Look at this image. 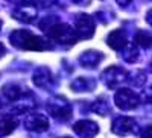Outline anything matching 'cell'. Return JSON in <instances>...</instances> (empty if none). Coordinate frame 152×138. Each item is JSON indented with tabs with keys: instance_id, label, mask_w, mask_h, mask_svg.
I'll return each instance as SVG.
<instances>
[{
	"instance_id": "obj_1",
	"label": "cell",
	"mask_w": 152,
	"mask_h": 138,
	"mask_svg": "<svg viewBox=\"0 0 152 138\" xmlns=\"http://www.w3.org/2000/svg\"><path fill=\"white\" fill-rule=\"evenodd\" d=\"M9 41L15 49L20 50H32V52H46L53 47V44L50 43L47 38L38 36L31 31L26 29H17L9 35Z\"/></svg>"
},
{
	"instance_id": "obj_2",
	"label": "cell",
	"mask_w": 152,
	"mask_h": 138,
	"mask_svg": "<svg viewBox=\"0 0 152 138\" xmlns=\"http://www.w3.org/2000/svg\"><path fill=\"white\" fill-rule=\"evenodd\" d=\"M44 33L47 35V40L50 43H56L61 46H73L78 43V35H76L73 26L61 21H55L52 26H49Z\"/></svg>"
},
{
	"instance_id": "obj_3",
	"label": "cell",
	"mask_w": 152,
	"mask_h": 138,
	"mask_svg": "<svg viewBox=\"0 0 152 138\" xmlns=\"http://www.w3.org/2000/svg\"><path fill=\"white\" fill-rule=\"evenodd\" d=\"M114 103L117 108L128 111V109H134L142 103V99L137 93H134L131 88H120L114 94Z\"/></svg>"
},
{
	"instance_id": "obj_4",
	"label": "cell",
	"mask_w": 152,
	"mask_h": 138,
	"mask_svg": "<svg viewBox=\"0 0 152 138\" xmlns=\"http://www.w3.org/2000/svg\"><path fill=\"white\" fill-rule=\"evenodd\" d=\"M75 32L78 35V40H90L94 35L96 23L91 15L88 14H79L75 18Z\"/></svg>"
},
{
	"instance_id": "obj_5",
	"label": "cell",
	"mask_w": 152,
	"mask_h": 138,
	"mask_svg": "<svg viewBox=\"0 0 152 138\" xmlns=\"http://www.w3.org/2000/svg\"><path fill=\"white\" fill-rule=\"evenodd\" d=\"M49 114L58 118V120H70L72 118V106L66 99L62 97H53L47 103Z\"/></svg>"
},
{
	"instance_id": "obj_6",
	"label": "cell",
	"mask_w": 152,
	"mask_h": 138,
	"mask_svg": "<svg viewBox=\"0 0 152 138\" xmlns=\"http://www.w3.org/2000/svg\"><path fill=\"white\" fill-rule=\"evenodd\" d=\"M111 131L119 135V137H126V135H134L138 132V124L132 117L120 115L116 117L111 124Z\"/></svg>"
},
{
	"instance_id": "obj_7",
	"label": "cell",
	"mask_w": 152,
	"mask_h": 138,
	"mask_svg": "<svg viewBox=\"0 0 152 138\" xmlns=\"http://www.w3.org/2000/svg\"><path fill=\"white\" fill-rule=\"evenodd\" d=\"M102 82L108 86V88H117V86L123 85L128 82V73L120 67H108L102 73Z\"/></svg>"
},
{
	"instance_id": "obj_8",
	"label": "cell",
	"mask_w": 152,
	"mask_h": 138,
	"mask_svg": "<svg viewBox=\"0 0 152 138\" xmlns=\"http://www.w3.org/2000/svg\"><path fill=\"white\" fill-rule=\"evenodd\" d=\"M72 129L79 138H94L99 132L97 123L93 120H79L73 124Z\"/></svg>"
},
{
	"instance_id": "obj_9",
	"label": "cell",
	"mask_w": 152,
	"mask_h": 138,
	"mask_svg": "<svg viewBox=\"0 0 152 138\" xmlns=\"http://www.w3.org/2000/svg\"><path fill=\"white\" fill-rule=\"evenodd\" d=\"M24 128L31 132H46L49 129V118L44 114L34 112L24 120Z\"/></svg>"
},
{
	"instance_id": "obj_10",
	"label": "cell",
	"mask_w": 152,
	"mask_h": 138,
	"mask_svg": "<svg viewBox=\"0 0 152 138\" xmlns=\"http://www.w3.org/2000/svg\"><path fill=\"white\" fill-rule=\"evenodd\" d=\"M38 15L37 6L32 3H20L17 9L12 12V17L21 23H32Z\"/></svg>"
},
{
	"instance_id": "obj_11",
	"label": "cell",
	"mask_w": 152,
	"mask_h": 138,
	"mask_svg": "<svg viewBox=\"0 0 152 138\" xmlns=\"http://www.w3.org/2000/svg\"><path fill=\"white\" fill-rule=\"evenodd\" d=\"M104 59V53H100L99 50L88 49L79 56V64L84 68H96Z\"/></svg>"
},
{
	"instance_id": "obj_12",
	"label": "cell",
	"mask_w": 152,
	"mask_h": 138,
	"mask_svg": "<svg viewBox=\"0 0 152 138\" xmlns=\"http://www.w3.org/2000/svg\"><path fill=\"white\" fill-rule=\"evenodd\" d=\"M107 44L113 50L122 52V50L128 46V36H126V32L123 29H116V31L110 32V35L107 36Z\"/></svg>"
},
{
	"instance_id": "obj_13",
	"label": "cell",
	"mask_w": 152,
	"mask_h": 138,
	"mask_svg": "<svg viewBox=\"0 0 152 138\" xmlns=\"http://www.w3.org/2000/svg\"><path fill=\"white\" fill-rule=\"evenodd\" d=\"M96 86V81L91 78H76L72 84L70 88L75 93H87V91H93Z\"/></svg>"
},
{
	"instance_id": "obj_14",
	"label": "cell",
	"mask_w": 152,
	"mask_h": 138,
	"mask_svg": "<svg viewBox=\"0 0 152 138\" xmlns=\"http://www.w3.org/2000/svg\"><path fill=\"white\" fill-rule=\"evenodd\" d=\"M2 94L6 97L8 102H17L18 99H21L24 94L21 85H17V84H9V85H5L2 88Z\"/></svg>"
},
{
	"instance_id": "obj_15",
	"label": "cell",
	"mask_w": 152,
	"mask_h": 138,
	"mask_svg": "<svg viewBox=\"0 0 152 138\" xmlns=\"http://www.w3.org/2000/svg\"><path fill=\"white\" fill-rule=\"evenodd\" d=\"M34 82H35V85L41 86V88H47L52 84V73L46 67L37 68V71L34 73Z\"/></svg>"
},
{
	"instance_id": "obj_16",
	"label": "cell",
	"mask_w": 152,
	"mask_h": 138,
	"mask_svg": "<svg viewBox=\"0 0 152 138\" xmlns=\"http://www.w3.org/2000/svg\"><path fill=\"white\" fill-rule=\"evenodd\" d=\"M15 105L11 108L12 114H23L26 111H31L34 108V99H31L28 94H24L21 99H18L17 102H14Z\"/></svg>"
},
{
	"instance_id": "obj_17",
	"label": "cell",
	"mask_w": 152,
	"mask_h": 138,
	"mask_svg": "<svg viewBox=\"0 0 152 138\" xmlns=\"http://www.w3.org/2000/svg\"><path fill=\"white\" fill-rule=\"evenodd\" d=\"M151 43H152V36L148 31H137L135 35H134V46L138 49H148L151 47Z\"/></svg>"
},
{
	"instance_id": "obj_18",
	"label": "cell",
	"mask_w": 152,
	"mask_h": 138,
	"mask_svg": "<svg viewBox=\"0 0 152 138\" xmlns=\"http://www.w3.org/2000/svg\"><path fill=\"white\" fill-rule=\"evenodd\" d=\"M122 56L126 62H131V64H134V62H137L138 59H140V52H138V49L134 46V44H129L126 46L123 50H122Z\"/></svg>"
},
{
	"instance_id": "obj_19",
	"label": "cell",
	"mask_w": 152,
	"mask_h": 138,
	"mask_svg": "<svg viewBox=\"0 0 152 138\" xmlns=\"http://www.w3.org/2000/svg\"><path fill=\"white\" fill-rule=\"evenodd\" d=\"M15 128H17V123L12 118H9V117L2 118V120H0V138L9 135L11 132H14Z\"/></svg>"
},
{
	"instance_id": "obj_20",
	"label": "cell",
	"mask_w": 152,
	"mask_h": 138,
	"mask_svg": "<svg viewBox=\"0 0 152 138\" xmlns=\"http://www.w3.org/2000/svg\"><path fill=\"white\" fill-rule=\"evenodd\" d=\"M91 111L96 112V114H99V115L105 117V115H108V112H110V106H108V103H107V100L97 99L96 102L91 103Z\"/></svg>"
},
{
	"instance_id": "obj_21",
	"label": "cell",
	"mask_w": 152,
	"mask_h": 138,
	"mask_svg": "<svg viewBox=\"0 0 152 138\" xmlns=\"http://www.w3.org/2000/svg\"><path fill=\"white\" fill-rule=\"evenodd\" d=\"M146 81V74L145 71H137V73H132V74H128V82H131V85H135V86H142Z\"/></svg>"
},
{
	"instance_id": "obj_22",
	"label": "cell",
	"mask_w": 152,
	"mask_h": 138,
	"mask_svg": "<svg viewBox=\"0 0 152 138\" xmlns=\"http://www.w3.org/2000/svg\"><path fill=\"white\" fill-rule=\"evenodd\" d=\"M143 138H151V126H146L145 134H143Z\"/></svg>"
},
{
	"instance_id": "obj_23",
	"label": "cell",
	"mask_w": 152,
	"mask_h": 138,
	"mask_svg": "<svg viewBox=\"0 0 152 138\" xmlns=\"http://www.w3.org/2000/svg\"><path fill=\"white\" fill-rule=\"evenodd\" d=\"M5 52H6V50H5V47H3V44H2V43H0V58H2V56L5 55Z\"/></svg>"
},
{
	"instance_id": "obj_24",
	"label": "cell",
	"mask_w": 152,
	"mask_h": 138,
	"mask_svg": "<svg viewBox=\"0 0 152 138\" xmlns=\"http://www.w3.org/2000/svg\"><path fill=\"white\" fill-rule=\"evenodd\" d=\"M3 103H5V102H3L2 99H0V108H3Z\"/></svg>"
},
{
	"instance_id": "obj_25",
	"label": "cell",
	"mask_w": 152,
	"mask_h": 138,
	"mask_svg": "<svg viewBox=\"0 0 152 138\" xmlns=\"http://www.w3.org/2000/svg\"><path fill=\"white\" fill-rule=\"evenodd\" d=\"M0 29H2V21H0Z\"/></svg>"
},
{
	"instance_id": "obj_26",
	"label": "cell",
	"mask_w": 152,
	"mask_h": 138,
	"mask_svg": "<svg viewBox=\"0 0 152 138\" xmlns=\"http://www.w3.org/2000/svg\"><path fill=\"white\" fill-rule=\"evenodd\" d=\"M62 138H72V137H62Z\"/></svg>"
}]
</instances>
